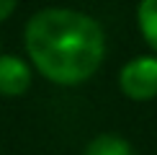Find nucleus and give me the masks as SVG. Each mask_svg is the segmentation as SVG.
Listing matches in <instances>:
<instances>
[{
  "label": "nucleus",
  "instance_id": "3",
  "mask_svg": "<svg viewBox=\"0 0 157 155\" xmlns=\"http://www.w3.org/2000/svg\"><path fill=\"white\" fill-rule=\"evenodd\" d=\"M31 88V67L16 54H0V93L21 96Z\"/></svg>",
  "mask_w": 157,
  "mask_h": 155
},
{
  "label": "nucleus",
  "instance_id": "5",
  "mask_svg": "<svg viewBox=\"0 0 157 155\" xmlns=\"http://www.w3.org/2000/svg\"><path fill=\"white\" fill-rule=\"evenodd\" d=\"M136 23L144 42L157 52V0H144L136 8Z\"/></svg>",
  "mask_w": 157,
  "mask_h": 155
},
{
  "label": "nucleus",
  "instance_id": "2",
  "mask_svg": "<svg viewBox=\"0 0 157 155\" xmlns=\"http://www.w3.org/2000/svg\"><path fill=\"white\" fill-rule=\"evenodd\" d=\"M119 88L132 101H149L157 96V54H139L119 70Z\"/></svg>",
  "mask_w": 157,
  "mask_h": 155
},
{
  "label": "nucleus",
  "instance_id": "6",
  "mask_svg": "<svg viewBox=\"0 0 157 155\" xmlns=\"http://www.w3.org/2000/svg\"><path fill=\"white\" fill-rule=\"evenodd\" d=\"M13 10H16V3L13 0H0V21H5Z\"/></svg>",
  "mask_w": 157,
  "mask_h": 155
},
{
  "label": "nucleus",
  "instance_id": "1",
  "mask_svg": "<svg viewBox=\"0 0 157 155\" xmlns=\"http://www.w3.org/2000/svg\"><path fill=\"white\" fill-rule=\"evenodd\" d=\"M23 42L34 67L57 85L88 80L106 57V36L98 21L70 8L34 13L26 23Z\"/></svg>",
  "mask_w": 157,
  "mask_h": 155
},
{
  "label": "nucleus",
  "instance_id": "4",
  "mask_svg": "<svg viewBox=\"0 0 157 155\" xmlns=\"http://www.w3.org/2000/svg\"><path fill=\"white\" fill-rule=\"evenodd\" d=\"M82 155H134L129 140L119 137V134H98L88 142Z\"/></svg>",
  "mask_w": 157,
  "mask_h": 155
}]
</instances>
